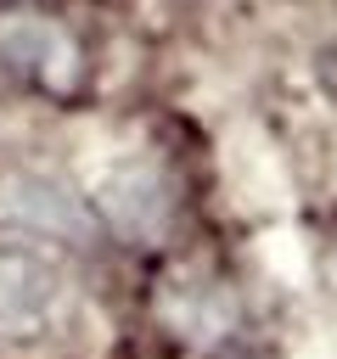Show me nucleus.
Listing matches in <instances>:
<instances>
[{
    "label": "nucleus",
    "mask_w": 337,
    "mask_h": 359,
    "mask_svg": "<svg viewBox=\"0 0 337 359\" xmlns=\"http://www.w3.org/2000/svg\"><path fill=\"white\" fill-rule=\"evenodd\" d=\"M73 303V275L62 252L39 236L0 230V348L45 342Z\"/></svg>",
    "instance_id": "obj_1"
},
{
    "label": "nucleus",
    "mask_w": 337,
    "mask_h": 359,
    "mask_svg": "<svg viewBox=\"0 0 337 359\" xmlns=\"http://www.w3.org/2000/svg\"><path fill=\"white\" fill-rule=\"evenodd\" d=\"M84 191H90L101 224H112L129 241H157L168 230L174 191H168L163 168L146 163V157H107V163H95V174L84 180Z\"/></svg>",
    "instance_id": "obj_2"
},
{
    "label": "nucleus",
    "mask_w": 337,
    "mask_h": 359,
    "mask_svg": "<svg viewBox=\"0 0 337 359\" xmlns=\"http://www.w3.org/2000/svg\"><path fill=\"white\" fill-rule=\"evenodd\" d=\"M0 67L28 79V84H45L56 95H67L73 73H79V50L73 39L39 17V11H0Z\"/></svg>",
    "instance_id": "obj_3"
},
{
    "label": "nucleus",
    "mask_w": 337,
    "mask_h": 359,
    "mask_svg": "<svg viewBox=\"0 0 337 359\" xmlns=\"http://www.w3.org/2000/svg\"><path fill=\"white\" fill-rule=\"evenodd\" d=\"M163 309H168V325L185 331V337H197V342H202V320H208V337H225V331L236 325V303H230V292H225V286H208V280H197V275L168 280Z\"/></svg>",
    "instance_id": "obj_4"
}]
</instances>
